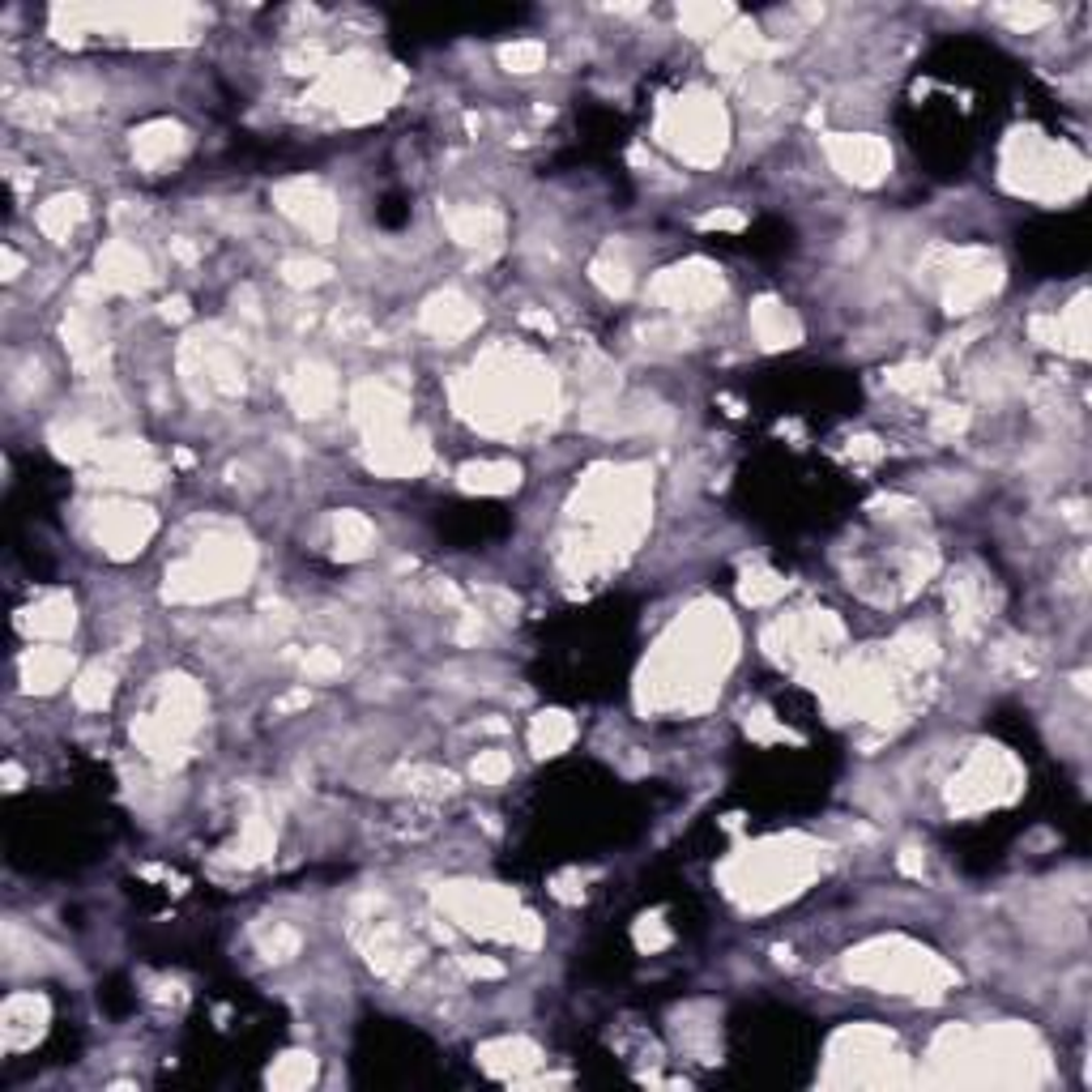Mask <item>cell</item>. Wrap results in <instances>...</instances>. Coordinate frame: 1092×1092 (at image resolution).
<instances>
[{"mask_svg": "<svg viewBox=\"0 0 1092 1092\" xmlns=\"http://www.w3.org/2000/svg\"><path fill=\"white\" fill-rule=\"evenodd\" d=\"M22 675L31 683L39 679L43 692H51V687L69 675V657L56 653V649H31V653H26V662H22Z\"/></svg>", "mask_w": 1092, "mask_h": 1092, "instance_id": "52a82bcc", "label": "cell"}, {"mask_svg": "<svg viewBox=\"0 0 1092 1092\" xmlns=\"http://www.w3.org/2000/svg\"><path fill=\"white\" fill-rule=\"evenodd\" d=\"M427 325L436 329L440 337H462L474 325V307L466 299H457V295H444V299H436V307L427 312Z\"/></svg>", "mask_w": 1092, "mask_h": 1092, "instance_id": "8992f818", "label": "cell"}, {"mask_svg": "<svg viewBox=\"0 0 1092 1092\" xmlns=\"http://www.w3.org/2000/svg\"><path fill=\"white\" fill-rule=\"evenodd\" d=\"M504 772H508V760H504V756H492V752H486V756L474 760V777H482V781H500Z\"/></svg>", "mask_w": 1092, "mask_h": 1092, "instance_id": "9a60e30c", "label": "cell"}, {"mask_svg": "<svg viewBox=\"0 0 1092 1092\" xmlns=\"http://www.w3.org/2000/svg\"><path fill=\"white\" fill-rule=\"evenodd\" d=\"M77 218H81V201L77 196H56V201H47V206L39 210V226H43L47 235H56V240H65L73 231Z\"/></svg>", "mask_w": 1092, "mask_h": 1092, "instance_id": "ba28073f", "label": "cell"}, {"mask_svg": "<svg viewBox=\"0 0 1092 1092\" xmlns=\"http://www.w3.org/2000/svg\"><path fill=\"white\" fill-rule=\"evenodd\" d=\"M180 146H184V137H180L176 124H150V129H141V137L133 141L137 158L146 162V167H158V162H167V158H176Z\"/></svg>", "mask_w": 1092, "mask_h": 1092, "instance_id": "277c9868", "label": "cell"}, {"mask_svg": "<svg viewBox=\"0 0 1092 1092\" xmlns=\"http://www.w3.org/2000/svg\"><path fill=\"white\" fill-rule=\"evenodd\" d=\"M756 333H760L764 347H790V337H794L798 329H794V321H790V316H786L781 307L764 303V307H756Z\"/></svg>", "mask_w": 1092, "mask_h": 1092, "instance_id": "9c48e42d", "label": "cell"}, {"mask_svg": "<svg viewBox=\"0 0 1092 1092\" xmlns=\"http://www.w3.org/2000/svg\"><path fill=\"white\" fill-rule=\"evenodd\" d=\"M832 158H837V167L845 176H853L858 184H875L887 171V150L875 137H841L837 146H832Z\"/></svg>", "mask_w": 1092, "mask_h": 1092, "instance_id": "6da1fadb", "label": "cell"}, {"mask_svg": "<svg viewBox=\"0 0 1092 1092\" xmlns=\"http://www.w3.org/2000/svg\"><path fill=\"white\" fill-rule=\"evenodd\" d=\"M337 542L347 546V555H363V551H367V542H371V525L363 521V516H355V512H341V521H337Z\"/></svg>", "mask_w": 1092, "mask_h": 1092, "instance_id": "7c38bea8", "label": "cell"}, {"mask_svg": "<svg viewBox=\"0 0 1092 1092\" xmlns=\"http://www.w3.org/2000/svg\"><path fill=\"white\" fill-rule=\"evenodd\" d=\"M150 534V516L146 508H129V504H107L99 508V538L111 551H133Z\"/></svg>", "mask_w": 1092, "mask_h": 1092, "instance_id": "7a4b0ae2", "label": "cell"}, {"mask_svg": "<svg viewBox=\"0 0 1092 1092\" xmlns=\"http://www.w3.org/2000/svg\"><path fill=\"white\" fill-rule=\"evenodd\" d=\"M470 492H508V486H516V470L512 466H470L466 478H462Z\"/></svg>", "mask_w": 1092, "mask_h": 1092, "instance_id": "30bf717a", "label": "cell"}, {"mask_svg": "<svg viewBox=\"0 0 1092 1092\" xmlns=\"http://www.w3.org/2000/svg\"><path fill=\"white\" fill-rule=\"evenodd\" d=\"M99 278L107 286H120V291H133V286L146 282V261H141V252L129 248V244H111L103 256H99Z\"/></svg>", "mask_w": 1092, "mask_h": 1092, "instance_id": "3957f363", "label": "cell"}, {"mask_svg": "<svg viewBox=\"0 0 1092 1092\" xmlns=\"http://www.w3.org/2000/svg\"><path fill=\"white\" fill-rule=\"evenodd\" d=\"M26 627H31L35 636H43V641L69 636V627H73V607H69V597H61V593L43 597L39 607L31 611V619H26Z\"/></svg>", "mask_w": 1092, "mask_h": 1092, "instance_id": "5b68a950", "label": "cell"}, {"mask_svg": "<svg viewBox=\"0 0 1092 1092\" xmlns=\"http://www.w3.org/2000/svg\"><path fill=\"white\" fill-rule=\"evenodd\" d=\"M568 738H572V722L559 717V713L538 717V722H534V747H538V752H559Z\"/></svg>", "mask_w": 1092, "mask_h": 1092, "instance_id": "8fae6325", "label": "cell"}, {"mask_svg": "<svg viewBox=\"0 0 1092 1092\" xmlns=\"http://www.w3.org/2000/svg\"><path fill=\"white\" fill-rule=\"evenodd\" d=\"M542 61H546L542 43H512V47H504V65L512 73H534V69H542Z\"/></svg>", "mask_w": 1092, "mask_h": 1092, "instance_id": "5bb4252c", "label": "cell"}, {"mask_svg": "<svg viewBox=\"0 0 1092 1092\" xmlns=\"http://www.w3.org/2000/svg\"><path fill=\"white\" fill-rule=\"evenodd\" d=\"M77 700L85 704V708H99L103 700H107V692H111V675L103 670V666H95V670H85L81 679H77Z\"/></svg>", "mask_w": 1092, "mask_h": 1092, "instance_id": "4fadbf2b", "label": "cell"}]
</instances>
